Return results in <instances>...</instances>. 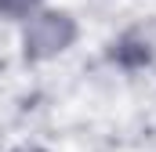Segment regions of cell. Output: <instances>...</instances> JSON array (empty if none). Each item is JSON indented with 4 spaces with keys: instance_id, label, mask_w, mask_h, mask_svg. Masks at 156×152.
<instances>
[{
    "instance_id": "6da1fadb",
    "label": "cell",
    "mask_w": 156,
    "mask_h": 152,
    "mask_svg": "<svg viewBox=\"0 0 156 152\" xmlns=\"http://www.w3.org/2000/svg\"><path fill=\"white\" fill-rule=\"evenodd\" d=\"M15 29H18V62L26 69H44V65L66 58L83 36L80 18L69 7H58V4L37 7Z\"/></svg>"
},
{
    "instance_id": "7a4b0ae2",
    "label": "cell",
    "mask_w": 156,
    "mask_h": 152,
    "mask_svg": "<svg viewBox=\"0 0 156 152\" xmlns=\"http://www.w3.org/2000/svg\"><path fill=\"white\" fill-rule=\"evenodd\" d=\"M105 58L120 73H142L156 62V29L145 22H134L120 29L116 36L105 43Z\"/></svg>"
},
{
    "instance_id": "3957f363",
    "label": "cell",
    "mask_w": 156,
    "mask_h": 152,
    "mask_svg": "<svg viewBox=\"0 0 156 152\" xmlns=\"http://www.w3.org/2000/svg\"><path fill=\"white\" fill-rule=\"evenodd\" d=\"M47 0H0V22L4 26H18L26 22L37 7H44Z\"/></svg>"
},
{
    "instance_id": "277c9868",
    "label": "cell",
    "mask_w": 156,
    "mask_h": 152,
    "mask_svg": "<svg viewBox=\"0 0 156 152\" xmlns=\"http://www.w3.org/2000/svg\"><path fill=\"white\" fill-rule=\"evenodd\" d=\"M4 152H51L44 141H37V138H22V141H15V145H7Z\"/></svg>"
}]
</instances>
